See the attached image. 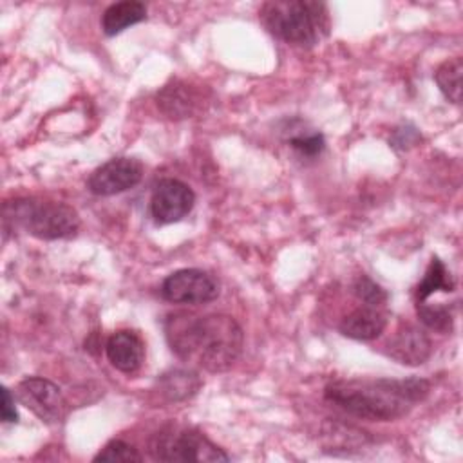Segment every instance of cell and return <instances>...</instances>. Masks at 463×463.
<instances>
[{
  "mask_svg": "<svg viewBox=\"0 0 463 463\" xmlns=\"http://www.w3.org/2000/svg\"><path fill=\"white\" fill-rule=\"evenodd\" d=\"M430 383L423 378L407 380H340L326 387V400L345 412L371 421H391L405 416L423 402Z\"/></svg>",
  "mask_w": 463,
  "mask_h": 463,
  "instance_id": "obj_2",
  "label": "cell"
},
{
  "mask_svg": "<svg viewBox=\"0 0 463 463\" xmlns=\"http://www.w3.org/2000/svg\"><path fill=\"white\" fill-rule=\"evenodd\" d=\"M16 394L18 400L42 421L58 423L67 414V402L61 389L45 378L31 376L22 380L16 387Z\"/></svg>",
  "mask_w": 463,
  "mask_h": 463,
  "instance_id": "obj_8",
  "label": "cell"
},
{
  "mask_svg": "<svg viewBox=\"0 0 463 463\" xmlns=\"http://www.w3.org/2000/svg\"><path fill=\"white\" fill-rule=\"evenodd\" d=\"M161 295L174 304H206L219 297V284L203 269L184 268L163 280Z\"/></svg>",
  "mask_w": 463,
  "mask_h": 463,
  "instance_id": "obj_6",
  "label": "cell"
},
{
  "mask_svg": "<svg viewBox=\"0 0 463 463\" xmlns=\"http://www.w3.org/2000/svg\"><path fill=\"white\" fill-rule=\"evenodd\" d=\"M4 221L45 241L71 237L80 228V215L72 206L40 197H18L5 203Z\"/></svg>",
  "mask_w": 463,
  "mask_h": 463,
  "instance_id": "obj_4",
  "label": "cell"
},
{
  "mask_svg": "<svg viewBox=\"0 0 463 463\" xmlns=\"http://www.w3.org/2000/svg\"><path fill=\"white\" fill-rule=\"evenodd\" d=\"M421 139V136L418 134V130L414 127H402V128H396L394 130V136L391 139V145L394 148H400V150H405L412 145H416L418 141Z\"/></svg>",
  "mask_w": 463,
  "mask_h": 463,
  "instance_id": "obj_22",
  "label": "cell"
},
{
  "mask_svg": "<svg viewBox=\"0 0 463 463\" xmlns=\"http://www.w3.org/2000/svg\"><path fill=\"white\" fill-rule=\"evenodd\" d=\"M146 18V7L141 2L136 0H125L112 4L105 9L101 16V29L107 36L119 34L127 27L139 24Z\"/></svg>",
  "mask_w": 463,
  "mask_h": 463,
  "instance_id": "obj_15",
  "label": "cell"
},
{
  "mask_svg": "<svg viewBox=\"0 0 463 463\" xmlns=\"http://www.w3.org/2000/svg\"><path fill=\"white\" fill-rule=\"evenodd\" d=\"M170 349L210 373L228 371L241 356L244 335L235 318L221 313H174L165 322Z\"/></svg>",
  "mask_w": 463,
  "mask_h": 463,
  "instance_id": "obj_1",
  "label": "cell"
},
{
  "mask_svg": "<svg viewBox=\"0 0 463 463\" xmlns=\"http://www.w3.org/2000/svg\"><path fill=\"white\" fill-rule=\"evenodd\" d=\"M148 452L156 461H228V454L201 430L175 423L159 429L148 441Z\"/></svg>",
  "mask_w": 463,
  "mask_h": 463,
  "instance_id": "obj_5",
  "label": "cell"
},
{
  "mask_svg": "<svg viewBox=\"0 0 463 463\" xmlns=\"http://www.w3.org/2000/svg\"><path fill=\"white\" fill-rule=\"evenodd\" d=\"M201 101V94L195 90V87L181 80H172L156 96L159 110L170 119H184L194 116L199 110Z\"/></svg>",
  "mask_w": 463,
  "mask_h": 463,
  "instance_id": "obj_12",
  "label": "cell"
},
{
  "mask_svg": "<svg viewBox=\"0 0 463 463\" xmlns=\"http://www.w3.org/2000/svg\"><path fill=\"white\" fill-rule=\"evenodd\" d=\"M289 145L304 157H315L324 150V136L318 132L313 134H300L289 139Z\"/></svg>",
  "mask_w": 463,
  "mask_h": 463,
  "instance_id": "obj_21",
  "label": "cell"
},
{
  "mask_svg": "<svg viewBox=\"0 0 463 463\" xmlns=\"http://www.w3.org/2000/svg\"><path fill=\"white\" fill-rule=\"evenodd\" d=\"M109 362L121 373H136L145 360V344L141 336L130 329L112 333L105 344Z\"/></svg>",
  "mask_w": 463,
  "mask_h": 463,
  "instance_id": "obj_11",
  "label": "cell"
},
{
  "mask_svg": "<svg viewBox=\"0 0 463 463\" xmlns=\"http://www.w3.org/2000/svg\"><path fill=\"white\" fill-rule=\"evenodd\" d=\"M387 326V315L382 307L362 306L342 318L338 329L344 336L354 340H373L378 338Z\"/></svg>",
  "mask_w": 463,
  "mask_h": 463,
  "instance_id": "obj_13",
  "label": "cell"
},
{
  "mask_svg": "<svg viewBox=\"0 0 463 463\" xmlns=\"http://www.w3.org/2000/svg\"><path fill=\"white\" fill-rule=\"evenodd\" d=\"M353 293L356 295V298L360 302H364V306H374V307H382L387 302V291L376 284L373 279L360 275L354 284H353Z\"/></svg>",
  "mask_w": 463,
  "mask_h": 463,
  "instance_id": "obj_20",
  "label": "cell"
},
{
  "mask_svg": "<svg viewBox=\"0 0 463 463\" xmlns=\"http://www.w3.org/2000/svg\"><path fill=\"white\" fill-rule=\"evenodd\" d=\"M416 313L420 317V320L439 333H450L452 326H454V317L452 311L449 309V306H430L427 302H416Z\"/></svg>",
  "mask_w": 463,
  "mask_h": 463,
  "instance_id": "obj_18",
  "label": "cell"
},
{
  "mask_svg": "<svg viewBox=\"0 0 463 463\" xmlns=\"http://www.w3.org/2000/svg\"><path fill=\"white\" fill-rule=\"evenodd\" d=\"M143 177V165L134 157H114L98 166L89 181L87 188L94 195H116L134 188Z\"/></svg>",
  "mask_w": 463,
  "mask_h": 463,
  "instance_id": "obj_9",
  "label": "cell"
},
{
  "mask_svg": "<svg viewBox=\"0 0 463 463\" xmlns=\"http://www.w3.org/2000/svg\"><path fill=\"white\" fill-rule=\"evenodd\" d=\"M94 461L132 463V461H141V454L130 443L123 439H112L94 456Z\"/></svg>",
  "mask_w": 463,
  "mask_h": 463,
  "instance_id": "obj_19",
  "label": "cell"
},
{
  "mask_svg": "<svg viewBox=\"0 0 463 463\" xmlns=\"http://www.w3.org/2000/svg\"><path fill=\"white\" fill-rule=\"evenodd\" d=\"M0 414L2 420L7 423H16L18 421V412L14 407V396L7 387L2 389V403H0Z\"/></svg>",
  "mask_w": 463,
  "mask_h": 463,
  "instance_id": "obj_23",
  "label": "cell"
},
{
  "mask_svg": "<svg viewBox=\"0 0 463 463\" xmlns=\"http://www.w3.org/2000/svg\"><path fill=\"white\" fill-rule=\"evenodd\" d=\"M260 18L271 34L298 47H311L329 33L327 9L320 2H268Z\"/></svg>",
  "mask_w": 463,
  "mask_h": 463,
  "instance_id": "obj_3",
  "label": "cell"
},
{
  "mask_svg": "<svg viewBox=\"0 0 463 463\" xmlns=\"http://www.w3.org/2000/svg\"><path fill=\"white\" fill-rule=\"evenodd\" d=\"M201 387V378L192 369H170L157 378V392L166 402H183L192 398Z\"/></svg>",
  "mask_w": 463,
  "mask_h": 463,
  "instance_id": "obj_14",
  "label": "cell"
},
{
  "mask_svg": "<svg viewBox=\"0 0 463 463\" xmlns=\"http://www.w3.org/2000/svg\"><path fill=\"white\" fill-rule=\"evenodd\" d=\"M452 289L454 280L450 279V273L447 271L445 264L438 257H432L421 282L416 288V302H425L436 291L449 293Z\"/></svg>",
  "mask_w": 463,
  "mask_h": 463,
  "instance_id": "obj_16",
  "label": "cell"
},
{
  "mask_svg": "<svg viewBox=\"0 0 463 463\" xmlns=\"http://www.w3.org/2000/svg\"><path fill=\"white\" fill-rule=\"evenodd\" d=\"M432 344L427 333L416 326H402L387 344V354L403 365H421L429 360Z\"/></svg>",
  "mask_w": 463,
  "mask_h": 463,
  "instance_id": "obj_10",
  "label": "cell"
},
{
  "mask_svg": "<svg viewBox=\"0 0 463 463\" xmlns=\"http://www.w3.org/2000/svg\"><path fill=\"white\" fill-rule=\"evenodd\" d=\"M461 78H463V60L459 56L443 61L434 72L438 89L452 103L461 101Z\"/></svg>",
  "mask_w": 463,
  "mask_h": 463,
  "instance_id": "obj_17",
  "label": "cell"
},
{
  "mask_svg": "<svg viewBox=\"0 0 463 463\" xmlns=\"http://www.w3.org/2000/svg\"><path fill=\"white\" fill-rule=\"evenodd\" d=\"M195 204L194 190L179 179H161L150 197V215L156 224H172L186 217Z\"/></svg>",
  "mask_w": 463,
  "mask_h": 463,
  "instance_id": "obj_7",
  "label": "cell"
}]
</instances>
